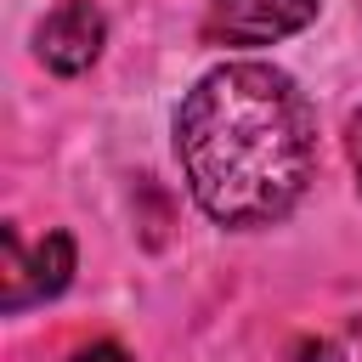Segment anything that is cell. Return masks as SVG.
<instances>
[{"mask_svg": "<svg viewBox=\"0 0 362 362\" xmlns=\"http://www.w3.org/2000/svg\"><path fill=\"white\" fill-rule=\"evenodd\" d=\"M175 158L215 226H272L305 198L317 170L311 102L272 62H221L175 113Z\"/></svg>", "mask_w": 362, "mask_h": 362, "instance_id": "obj_1", "label": "cell"}, {"mask_svg": "<svg viewBox=\"0 0 362 362\" xmlns=\"http://www.w3.org/2000/svg\"><path fill=\"white\" fill-rule=\"evenodd\" d=\"M0 266H6V272H0V277H6L0 305H6V311H23V305L57 300V294L74 283L79 255H74V238H68V232H45V243H40L34 255H23L17 226H0Z\"/></svg>", "mask_w": 362, "mask_h": 362, "instance_id": "obj_2", "label": "cell"}, {"mask_svg": "<svg viewBox=\"0 0 362 362\" xmlns=\"http://www.w3.org/2000/svg\"><path fill=\"white\" fill-rule=\"evenodd\" d=\"M317 23V0H209V45H277Z\"/></svg>", "mask_w": 362, "mask_h": 362, "instance_id": "obj_3", "label": "cell"}, {"mask_svg": "<svg viewBox=\"0 0 362 362\" xmlns=\"http://www.w3.org/2000/svg\"><path fill=\"white\" fill-rule=\"evenodd\" d=\"M102 45H107V17L96 0H62L34 34V57L62 79H79L85 68H96Z\"/></svg>", "mask_w": 362, "mask_h": 362, "instance_id": "obj_4", "label": "cell"}, {"mask_svg": "<svg viewBox=\"0 0 362 362\" xmlns=\"http://www.w3.org/2000/svg\"><path fill=\"white\" fill-rule=\"evenodd\" d=\"M283 362H345V351H339L334 339H317V334H305V339H294V345L283 351Z\"/></svg>", "mask_w": 362, "mask_h": 362, "instance_id": "obj_5", "label": "cell"}, {"mask_svg": "<svg viewBox=\"0 0 362 362\" xmlns=\"http://www.w3.org/2000/svg\"><path fill=\"white\" fill-rule=\"evenodd\" d=\"M68 362H130V351L113 345V339H96V345H85V351H74Z\"/></svg>", "mask_w": 362, "mask_h": 362, "instance_id": "obj_6", "label": "cell"}, {"mask_svg": "<svg viewBox=\"0 0 362 362\" xmlns=\"http://www.w3.org/2000/svg\"><path fill=\"white\" fill-rule=\"evenodd\" d=\"M345 153H351V170H356V187H362V107L345 119Z\"/></svg>", "mask_w": 362, "mask_h": 362, "instance_id": "obj_7", "label": "cell"}]
</instances>
